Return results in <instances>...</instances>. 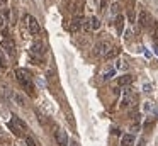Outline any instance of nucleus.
I'll return each mask as SVG.
<instances>
[{
	"label": "nucleus",
	"mask_w": 158,
	"mask_h": 146,
	"mask_svg": "<svg viewBox=\"0 0 158 146\" xmlns=\"http://www.w3.org/2000/svg\"><path fill=\"white\" fill-rule=\"evenodd\" d=\"M116 29H117V34H123V31H124V17L123 15H116Z\"/></svg>",
	"instance_id": "11"
},
{
	"label": "nucleus",
	"mask_w": 158,
	"mask_h": 146,
	"mask_svg": "<svg viewBox=\"0 0 158 146\" xmlns=\"http://www.w3.org/2000/svg\"><path fill=\"white\" fill-rule=\"evenodd\" d=\"M9 129H10V131L14 132V134L17 136V138H21V136H22V131H21V129H19L15 124H14V122H9Z\"/></svg>",
	"instance_id": "15"
},
{
	"label": "nucleus",
	"mask_w": 158,
	"mask_h": 146,
	"mask_svg": "<svg viewBox=\"0 0 158 146\" xmlns=\"http://www.w3.org/2000/svg\"><path fill=\"white\" fill-rule=\"evenodd\" d=\"M110 12H112L114 15H117V14H119V3H117V2H114L112 5H110Z\"/></svg>",
	"instance_id": "21"
},
{
	"label": "nucleus",
	"mask_w": 158,
	"mask_h": 146,
	"mask_svg": "<svg viewBox=\"0 0 158 146\" xmlns=\"http://www.w3.org/2000/svg\"><path fill=\"white\" fill-rule=\"evenodd\" d=\"M116 70H127V63L123 60H116Z\"/></svg>",
	"instance_id": "18"
},
{
	"label": "nucleus",
	"mask_w": 158,
	"mask_h": 146,
	"mask_svg": "<svg viewBox=\"0 0 158 146\" xmlns=\"http://www.w3.org/2000/svg\"><path fill=\"white\" fill-rule=\"evenodd\" d=\"M26 144L27 146H38L34 141V138H31V136H26Z\"/></svg>",
	"instance_id": "22"
},
{
	"label": "nucleus",
	"mask_w": 158,
	"mask_h": 146,
	"mask_svg": "<svg viewBox=\"0 0 158 146\" xmlns=\"http://www.w3.org/2000/svg\"><path fill=\"white\" fill-rule=\"evenodd\" d=\"M43 53H44V44H43L41 41L36 39L34 43H32V46H31V54L32 56H41Z\"/></svg>",
	"instance_id": "7"
},
{
	"label": "nucleus",
	"mask_w": 158,
	"mask_h": 146,
	"mask_svg": "<svg viewBox=\"0 0 158 146\" xmlns=\"http://www.w3.org/2000/svg\"><path fill=\"white\" fill-rule=\"evenodd\" d=\"M156 7H158V0H156Z\"/></svg>",
	"instance_id": "28"
},
{
	"label": "nucleus",
	"mask_w": 158,
	"mask_h": 146,
	"mask_svg": "<svg viewBox=\"0 0 158 146\" xmlns=\"http://www.w3.org/2000/svg\"><path fill=\"white\" fill-rule=\"evenodd\" d=\"M0 49L7 51L9 54H12V53H14V49H15V43L10 39V37H4V39L0 41Z\"/></svg>",
	"instance_id": "4"
},
{
	"label": "nucleus",
	"mask_w": 158,
	"mask_h": 146,
	"mask_svg": "<svg viewBox=\"0 0 158 146\" xmlns=\"http://www.w3.org/2000/svg\"><path fill=\"white\" fill-rule=\"evenodd\" d=\"M4 26H5V17L0 14V27H4Z\"/></svg>",
	"instance_id": "24"
},
{
	"label": "nucleus",
	"mask_w": 158,
	"mask_h": 146,
	"mask_svg": "<svg viewBox=\"0 0 158 146\" xmlns=\"http://www.w3.org/2000/svg\"><path fill=\"white\" fill-rule=\"evenodd\" d=\"M26 19H27L29 32H31L32 36H38V34L41 32V27H39V22H38V20H36L32 15H26Z\"/></svg>",
	"instance_id": "3"
},
{
	"label": "nucleus",
	"mask_w": 158,
	"mask_h": 146,
	"mask_svg": "<svg viewBox=\"0 0 158 146\" xmlns=\"http://www.w3.org/2000/svg\"><path fill=\"white\" fill-rule=\"evenodd\" d=\"M138 22H139V27H141V29H146V27L150 26V22H151L150 14H148L146 10H141V12H139V17H138Z\"/></svg>",
	"instance_id": "6"
},
{
	"label": "nucleus",
	"mask_w": 158,
	"mask_h": 146,
	"mask_svg": "<svg viewBox=\"0 0 158 146\" xmlns=\"http://www.w3.org/2000/svg\"><path fill=\"white\" fill-rule=\"evenodd\" d=\"M12 122H14V124L17 126V127L21 129V131H24V132L27 131V124H26L24 121H21L19 117H15V115H12Z\"/></svg>",
	"instance_id": "13"
},
{
	"label": "nucleus",
	"mask_w": 158,
	"mask_h": 146,
	"mask_svg": "<svg viewBox=\"0 0 158 146\" xmlns=\"http://www.w3.org/2000/svg\"><path fill=\"white\" fill-rule=\"evenodd\" d=\"M110 49V43L109 41H99V43L94 46V54L95 56H106Z\"/></svg>",
	"instance_id": "2"
},
{
	"label": "nucleus",
	"mask_w": 158,
	"mask_h": 146,
	"mask_svg": "<svg viewBox=\"0 0 158 146\" xmlns=\"http://www.w3.org/2000/svg\"><path fill=\"white\" fill-rule=\"evenodd\" d=\"M0 66L2 68H7V58H5L4 51L0 49Z\"/></svg>",
	"instance_id": "20"
},
{
	"label": "nucleus",
	"mask_w": 158,
	"mask_h": 146,
	"mask_svg": "<svg viewBox=\"0 0 158 146\" xmlns=\"http://www.w3.org/2000/svg\"><path fill=\"white\" fill-rule=\"evenodd\" d=\"M133 81V77L131 75H123V77H119V80H117V83L121 85V87H127V85Z\"/></svg>",
	"instance_id": "12"
},
{
	"label": "nucleus",
	"mask_w": 158,
	"mask_h": 146,
	"mask_svg": "<svg viewBox=\"0 0 158 146\" xmlns=\"http://www.w3.org/2000/svg\"><path fill=\"white\" fill-rule=\"evenodd\" d=\"M12 98L15 100V104H17V105H24V104H26L24 97H22L21 94H15V92H14V94H12Z\"/></svg>",
	"instance_id": "16"
},
{
	"label": "nucleus",
	"mask_w": 158,
	"mask_h": 146,
	"mask_svg": "<svg viewBox=\"0 0 158 146\" xmlns=\"http://www.w3.org/2000/svg\"><path fill=\"white\" fill-rule=\"evenodd\" d=\"M15 78H17V81L22 85V87L26 88V92H27L31 97H34V85H32V78H31V73H29L27 70H24V68H17V70L14 71Z\"/></svg>",
	"instance_id": "1"
},
{
	"label": "nucleus",
	"mask_w": 158,
	"mask_h": 146,
	"mask_svg": "<svg viewBox=\"0 0 158 146\" xmlns=\"http://www.w3.org/2000/svg\"><path fill=\"white\" fill-rule=\"evenodd\" d=\"M143 111L144 112H151L153 115H158V109L153 105V102H144V104H143Z\"/></svg>",
	"instance_id": "10"
},
{
	"label": "nucleus",
	"mask_w": 158,
	"mask_h": 146,
	"mask_svg": "<svg viewBox=\"0 0 158 146\" xmlns=\"http://www.w3.org/2000/svg\"><path fill=\"white\" fill-rule=\"evenodd\" d=\"M151 88H153V87H151V83H144L143 85V92H146V94H150Z\"/></svg>",
	"instance_id": "23"
},
{
	"label": "nucleus",
	"mask_w": 158,
	"mask_h": 146,
	"mask_svg": "<svg viewBox=\"0 0 158 146\" xmlns=\"http://www.w3.org/2000/svg\"><path fill=\"white\" fill-rule=\"evenodd\" d=\"M56 138V143H58V146H68V134H66V131H63V129H58L55 134Z\"/></svg>",
	"instance_id": "5"
},
{
	"label": "nucleus",
	"mask_w": 158,
	"mask_h": 146,
	"mask_svg": "<svg viewBox=\"0 0 158 146\" xmlns=\"http://www.w3.org/2000/svg\"><path fill=\"white\" fill-rule=\"evenodd\" d=\"M89 26H90V31H97L100 27V20L99 17H90L89 19Z\"/></svg>",
	"instance_id": "14"
},
{
	"label": "nucleus",
	"mask_w": 158,
	"mask_h": 146,
	"mask_svg": "<svg viewBox=\"0 0 158 146\" xmlns=\"http://www.w3.org/2000/svg\"><path fill=\"white\" fill-rule=\"evenodd\" d=\"M68 146H78V143H77V141H72V143H68Z\"/></svg>",
	"instance_id": "26"
},
{
	"label": "nucleus",
	"mask_w": 158,
	"mask_h": 146,
	"mask_svg": "<svg viewBox=\"0 0 158 146\" xmlns=\"http://www.w3.org/2000/svg\"><path fill=\"white\" fill-rule=\"evenodd\" d=\"M117 54H119V49H117V48H110L109 53L106 54V58H107V60H110V58H116Z\"/></svg>",
	"instance_id": "17"
},
{
	"label": "nucleus",
	"mask_w": 158,
	"mask_h": 146,
	"mask_svg": "<svg viewBox=\"0 0 158 146\" xmlns=\"http://www.w3.org/2000/svg\"><path fill=\"white\" fill-rule=\"evenodd\" d=\"M121 144L123 146H133L134 144V136L133 134H123V138H121Z\"/></svg>",
	"instance_id": "9"
},
{
	"label": "nucleus",
	"mask_w": 158,
	"mask_h": 146,
	"mask_svg": "<svg viewBox=\"0 0 158 146\" xmlns=\"http://www.w3.org/2000/svg\"><path fill=\"white\" fill-rule=\"evenodd\" d=\"M83 17H75V19L72 20V24H70V31L72 32H77V31H80L82 29V26H83Z\"/></svg>",
	"instance_id": "8"
},
{
	"label": "nucleus",
	"mask_w": 158,
	"mask_h": 146,
	"mask_svg": "<svg viewBox=\"0 0 158 146\" xmlns=\"http://www.w3.org/2000/svg\"><path fill=\"white\" fill-rule=\"evenodd\" d=\"M114 75H116V68H109V70L104 73V80H110Z\"/></svg>",
	"instance_id": "19"
},
{
	"label": "nucleus",
	"mask_w": 158,
	"mask_h": 146,
	"mask_svg": "<svg viewBox=\"0 0 158 146\" xmlns=\"http://www.w3.org/2000/svg\"><path fill=\"white\" fill-rule=\"evenodd\" d=\"M127 17H129L131 22H134V20H136V15H134V12H129V15H127Z\"/></svg>",
	"instance_id": "25"
},
{
	"label": "nucleus",
	"mask_w": 158,
	"mask_h": 146,
	"mask_svg": "<svg viewBox=\"0 0 158 146\" xmlns=\"http://www.w3.org/2000/svg\"><path fill=\"white\" fill-rule=\"evenodd\" d=\"M0 2H7V0H0Z\"/></svg>",
	"instance_id": "27"
}]
</instances>
